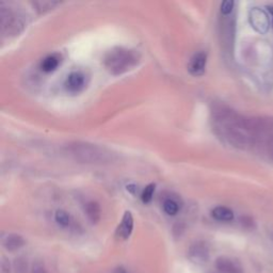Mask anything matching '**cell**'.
<instances>
[{
    "label": "cell",
    "instance_id": "d6986e66",
    "mask_svg": "<svg viewBox=\"0 0 273 273\" xmlns=\"http://www.w3.org/2000/svg\"><path fill=\"white\" fill-rule=\"evenodd\" d=\"M234 5H235V2L233 0H225V1L221 3L220 11L223 16H229L234 10Z\"/></svg>",
    "mask_w": 273,
    "mask_h": 273
},
{
    "label": "cell",
    "instance_id": "52a82bcc",
    "mask_svg": "<svg viewBox=\"0 0 273 273\" xmlns=\"http://www.w3.org/2000/svg\"><path fill=\"white\" fill-rule=\"evenodd\" d=\"M216 267L222 273H244V267L240 262L228 256L218 257Z\"/></svg>",
    "mask_w": 273,
    "mask_h": 273
},
{
    "label": "cell",
    "instance_id": "44dd1931",
    "mask_svg": "<svg viewBox=\"0 0 273 273\" xmlns=\"http://www.w3.org/2000/svg\"><path fill=\"white\" fill-rule=\"evenodd\" d=\"M31 273H47L46 272L45 266L42 262H35L32 266V271Z\"/></svg>",
    "mask_w": 273,
    "mask_h": 273
},
{
    "label": "cell",
    "instance_id": "30bf717a",
    "mask_svg": "<svg viewBox=\"0 0 273 273\" xmlns=\"http://www.w3.org/2000/svg\"><path fill=\"white\" fill-rule=\"evenodd\" d=\"M132 231H134V217L130 212H126L124 214L118 229H116V237L122 240H126L130 237Z\"/></svg>",
    "mask_w": 273,
    "mask_h": 273
},
{
    "label": "cell",
    "instance_id": "5b68a950",
    "mask_svg": "<svg viewBox=\"0 0 273 273\" xmlns=\"http://www.w3.org/2000/svg\"><path fill=\"white\" fill-rule=\"evenodd\" d=\"M250 22H251L252 27L262 34L267 33L270 25H271V19L268 12L265 11L261 7H253V9L250 11Z\"/></svg>",
    "mask_w": 273,
    "mask_h": 273
},
{
    "label": "cell",
    "instance_id": "e0dca14e",
    "mask_svg": "<svg viewBox=\"0 0 273 273\" xmlns=\"http://www.w3.org/2000/svg\"><path fill=\"white\" fill-rule=\"evenodd\" d=\"M54 220L56 222L62 226V228H67V226L71 225V216H69L64 210H58V212L54 214Z\"/></svg>",
    "mask_w": 273,
    "mask_h": 273
},
{
    "label": "cell",
    "instance_id": "6da1fadb",
    "mask_svg": "<svg viewBox=\"0 0 273 273\" xmlns=\"http://www.w3.org/2000/svg\"><path fill=\"white\" fill-rule=\"evenodd\" d=\"M212 114L216 134L239 150L256 146L257 140L270 122L268 119L243 116L225 105H216Z\"/></svg>",
    "mask_w": 273,
    "mask_h": 273
},
{
    "label": "cell",
    "instance_id": "7a4b0ae2",
    "mask_svg": "<svg viewBox=\"0 0 273 273\" xmlns=\"http://www.w3.org/2000/svg\"><path fill=\"white\" fill-rule=\"evenodd\" d=\"M68 154L82 163L104 165L113 161L114 155L105 147L87 142H75L67 146Z\"/></svg>",
    "mask_w": 273,
    "mask_h": 273
},
{
    "label": "cell",
    "instance_id": "7402d4cb",
    "mask_svg": "<svg viewBox=\"0 0 273 273\" xmlns=\"http://www.w3.org/2000/svg\"><path fill=\"white\" fill-rule=\"evenodd\" d=\"M26 271H27V265L24 262H20V260H18L16 263V272L17 273H26Z\"/></svg>",
    "mask_w": 273,
    "mask_h": 273
},
{
    "label": "cell",
    "instance_id": "4fadbf2b",
    "mask_svg": "<svg viewBox=\"0 0 273 273\" xmlns=\"http://www.w3.org/2000/svg\"><path fill=\"white\" fill-rule=\"evenodd\" d=\"M212 216L214 219L221 222H230L234 220L233 210L225 206H217L213 209Z\"/></svg>",
    "mask_w": 273,
    "mask_h": 273
},
{
    "label": "cell",
    "instance_id": "7c38bea8",
    "mask_svg": "<svg viewBox=\"0 0 273 273\" xmlns=\"http://www.w3.org/2000/svg\"><path fill=\"white\" fill-rule=\"evenodd\" d=\"M25 244H26L25 239L20 235H17V234H10V235H7L2 240L3 247L10 252L17 251V250L24 247Z\"/></svg>",
    "mask_w": 273,
    "mask_h": 273
},
{
    "label": "cell",
    "instance_id": "ba28073f",
    "mask_svg": "<svg viewBox=\"0 0 273 273\" xmlns=\"http://www.w3.org/2000/svg\"><path fill=\"white\" fill-rule=\"evenodd\" d=\"M207 64V53L199 51L190 59L188 64V71L193 76H201L205 73Z\"/></svg>",
    "mask_w": 273,
    "mask_h": 273
},
{
    "label": "cell",
    "instance_id": "8992f818",
    "mask_svg": "<svg viewBox=\"0 0 273 273\" xmlns=\"http://www.w3.org/2000/svg\"><path fill=\"white\" fill-rule=\"evenodd\" d=\"M188 259L197 265H202L209 259V247L204 241H197L188 250Z\"/></svg>",
    "mask_w": 273,
    "mask_h": 273
},
{
    "label": "cell",
    "instance_id": "2e32d148",
    "mask_svg": "<svg viewBox=\"0 0 273 273\" xmlns=\"http://www.w3.org/2000/svg\"><path fill=\"white\" fill-rule=\"evenodd\" d=\"M162 207L165 213L169 216H176L179 213V209H181V205H179L178 201L174 198L166 199L163 201Z\"/></svg>",
    "mask_w": 273,
    "mask_h": 273
},
{
    "label": "cell",
    "instance_id": "9c48e42d",
    "mask_svg": "<svg viewBox=\"0 0 273 273\" xmlns=\"http://www.w3.org/2000/svg\"><path fill=\"white\" fill-rule=\"evenodd\" d=\"M85 85V76L82 72L75 71L69 74L65 80V88L71 93L80 92Z\"/></svg>",
    "mask_w": 273,
    "mask_h": 273
},
{
    "label": "cell",
    "instance_id": "277c9868",
    "mask_svg": "<svg viewBox=\"0 0 273 273\" xmlns=\"http://www.w3.org/2000/svg\"><path fill=\"white\" fill-rule=\"evenodd\" d=\"M0 20H1V32L3 35L5 34H13L18 32V28L21 26L20 20L17 17L10 7H3L1 5V10H0Z\"/></svg>",
    "mask_w": 273,
    "mask_h": 273
},
{
    "label": "cell",
    "instance_id": "8fae6325",
    "mask_svg": "<svg viewBox=\"0 0 273 273\" xmlns=\"http://www.w3.org/2000/svg\"><path fill=\"white\" fill-rule=\"evenodd\" d=\"M256 146L261 147V150L268 156V158L273 160V124L266 131L263 132Z\"/></svg>",
    "mask_w": 273,
    "mask_h": 273
},
{
    "label": "cell",
    "instance_id": "ffe728a7",
    "mask_svg": "<svg viewBox=\"0 0 273 273\" xmlns=\"http://www.w3.org/2000/svg\"><path fill=\"white\" fill-rule=\"evenodd\" d=\"M58 4V2H50V1H38V2H35V5L37 6L38 10L41 11H46V10H49L51 9V7L53 5Z\"/></svg>",
    "mask_w": 273,
    "mask_h": 273
},
{
    "label": "cell",
    "instance_id": "ac0fdd59",
    "mask_svg": "<svg viewBox=\"0 0 273 273\" xmlns=\"http://www.w3.org/2000/svg\"><path fill=\"white\" fill-rule=\"evenodd\" d=\"M155 184H150L147 185L145 188L143 189L142 193H141V200L143 203H145V204H147V203H150L152 200H153V196H154V192H155Z\"/></svg>",
    "mask_w": 273,
    "mask_h": 273
},
{
    "label": "cell",
    "instance_id": "3957f363",
    "mask_svg": "<svg viewBox=\"0 0 273 273\" xmlns=\"http://www.w3.org/2000/svg\"><path fill=\"white\" fill-rule=\"evenodd\" d=\"M139 59V54L135 50L116 47L106 53L104 64L111 74L120 75L135 67L138 64Z\"/></svg>",
    "mask_w": 273,
    "mask_h": 273
},
{
    "label": "cell",
    "instance_id": "d4e9b609",
    "mask_svg": "<svg viewBox=\"0 0 273 273\" xmlns=\"http://www.w3.org/2000/svg\"><path fill=\"white\" fill-rule=\"evenodd\" d=\"M114 273H128L126 270H125L123 267H119L115 269V272Z\"/></svg>",
    "mask_w": 273,
    "mask_h": 273
},
{
    "label": "cell",
    "instance_id": "9a60e30c",
    "mask_svg": "<svg viewBox=\"0 0 273 273\" xmlns=\"http://www.w3.org/2000/svg\"><path fill=\"white\" fill-rule=\"evenodd\" d=\"M60 57L58 54H49L46 57L41 63V69L45 73H51L60 64Z\"/></svg>",
    "mask_w": 273,
    "mask_h": 273
},
{
    "label": "cell",
    "instance_id": "5bb4252c",
    "mask_svg": "<svg viewBox=\"0 0 273 273\" xmlns=\"http://www.w3.org/2000/svg\"><path fill=\"white\" fill-rule=\"evenodd\" d=\"M85 215H87L88 219L93 223L96 224L100 219V207L96 202H89L85 204L84 207Z\"/></svg>",
    "mask_w": 273,
    "mask_h": 273
},
{
    "label": "cell",
    "instance_id": "cb8c5ba5",
    "mask_svg": "<svg viewBox=\"0 0 273 273\" xmlns=\"http://www.w3.org/2000/svg\"><path fill=\"white\" fill-rule=\"evenodd\" d=\"M1 268H2L3 273H10V265L9 264L5 265V263H2Z\"/></svg>",
    "mask_w": 273,
    "mask_h": 273
},
{
    "label": "cell",
    "instance_id": "603a6c76",
    "mask_svg": "<svg viewBox=\"0 0 273 273\" xmlns=\"http://www.w3.org/2000/svg\"><path fill=\"white\" fill-rule=\"evenodd\" d=\"M267 10H268V14H269V16H270V19H271V25L273 27V5L267 6Z\"/></svg>",
    "mask_w": 273,
    "mask_h": 273
}]
</instances>
